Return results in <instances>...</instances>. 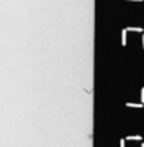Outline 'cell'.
I'll return each mask as SVG.
<instances>
[{
	"mask_svg": "<svg viewBox=\"0 0 144 147\" xmlns=\"http://www.w3.org/2000/svg\"><path fill=\"white\" fill-rule=\"evenodd\" d=\"M127 33H128V32H127L125 29L122 30V33H120V40H122L120 45H122V46H127V43H128V36H127Z\"/></svg>",
	"mask_w": 144,
	"mask_h": 147,
	"instance_id": "cell-1",
	"label": "cell"
},
{
	"mask_svg": "<svg viewBox=\"0 0 144 147\" xmlns=\"http://www.w3.org/2000/svg\"><path fill=\"white\" fill-rule=\"evenodd\" d=\"M125 106H127V108H136V109H141V108H144V105H143V103H131V101L125 103Z\"/></svg>",
	"mask_w": 144,
	"mask_h": 147,
	"instance_id": "cell-2",
	"label": "cell"
},
{
	"mask_svg": "<svg viewBox=\"0 0 144 147\" xmlns=\"http://www.w3.org/2000/svg\"><path fill=\"white\" fill-rule=\"evenodd\" d=\"M127 32H135V33H143L144 32V29L143 27H127Z\"/></svg>",
	"mask_w": 144,
	"mask_h": 147,
	"instance_id": "cell-3",
	"label": "cell"
},
{
	"mask_svg": "<svg viewBox=\"0 0 144 147\" xmlns=\"http://www.w3.org/2000/svg\"><path fill=\"white\" fill-rule=\"evenodd\" d=\"M125 141H143V136H139V134H130V136L125 138Z\"/></svg>",
	"mask_w": 144,
	"mask_h": 147,
	"instance_id": "cell-4",
	"label": "cell"
},
{
	"mask_svg": "<svg viewBox=\"0 0 144 147\" xmlns=\"http://www.w3.org/2000/svg\"><path fill=\"white\" fill-rule=\"evenodd\" d=\"M141 103L144 105V86H143V89H141Z\"/></svg>",
	"mask_w": 144,
	"mask_h": 147,
	"instance_id": "cell-5",
	"label": "cell"
},
{
	"mask_svg": "<svg viewBox=\"0 0 144 147\" xmlns=\"http://www.w3.org/2000/svg\"><path fill=\"white\" fill-rule=\"evenodd\" d=\"M125 142H127V141H125V138H122V139H120V147H125Z\"/></svg>",
	"mask_w": 144,
	"mask_h": 147,
	"instance_id": "cell-6",
	"label": "cell"
},
{
	"mask_svg": "<svg viewBox=\"0 0 144 147\" xmlns=\"http://www.w3.org/2000/svg\"><path fill=\"white\" fill-rule=\"evenodd\" d=\"M127 2H136V3H141L143 0H127Z\"/></svg>",
	"mask_w": 144,
	"mask_h": 147,
	"instance_id": "cell-7",
	"label": "cell"
},
{
	"mask_svg": "<svg viewBox=\"0 0 144 147\" xmlns=\"http://www.w3.org/2000/svg\"><path fill=\"white\" fill-rule=\"evenodd\" d=\"M141 45H143V49H144V32H143V40H141Z\"/></svg>",
	"mask_w": 144,
	"mask_h": 147,
	"instance_id": "cell-8",
	"label": "cell"
},
{
	"mask_svg": "<svg viewBox=\"0 0 144 147\" xmlns=\"http://www.w3.org/2000/svg\"><path fill=\"white\" fill-rule=\"evenodd\" d=\"M141 147H144V142H141Z\"/></svg>",
	"mask_w": 144,
	"mask_h": 147,
	"instance_id": "cell-9",
	"label": "cell"
},
{
	"mask_svg": "<svg viewBox=\"0 0 144 147\" xmlns=\"http://www.w3.org/2000/svg\"><path fill=\"white\" fill-rule=\"evenodd\" d=\"M143 141H144V138H143Z\"/></svg>",
	"mask_w": 144,
	"mask_h": 147,
	"instance_id": "cell-10",
	"label": "cell"
}]
</instances>
